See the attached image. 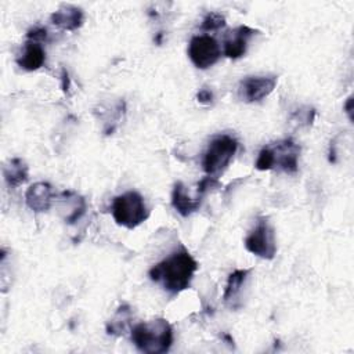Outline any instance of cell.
Returning <instances> with one entry per match:
<instances>
[{"label": "cell", "mask_w": 354, "mask_h": 354, "mask_svg": "<svg viewBox=\"0 0 354 354\" xmlns=\"http://www.w3.org/2000/svg\"><path fill=\"white\" fill-rule=\"evenodd\" d=\"M198 270L196 260L184 248L173 252L170 256L155 264L149 271V278L160 283L170 295H178L185 290Z\"/></svg>", "instance_id": "1"}, {"label": "cell", "mask_w": 354, "mask_h": 354, "mask_svg": "<svg viewBox=\"0 0 354 354\" xmlns=\"http://www.w3.org/2000/svg\"><path fill=\"white\" fill-rule=\"evenodd\" d=\"M134 346L147 354L167 353L173 344V326L166 318H153L131 328Z\"/></svg>", "instance_id": "2"}, {"label": "cell", "mask_w": 354, "mask_h": 354, "mask_svg": "<svg viewBox=\"0 0 354 354\" xmlns=\"http://www.w3.org/2000/svg\"><path fill=\"white\" fill-rule=\"evenodd\" d=\"M111 212L116 224L127 230L138 227L149 217V209L137 191H127L115 196Z\"/></svg>", "instance_id": "3"}, {"label": "cell", "mask_w": 354, "mask_h": 354, "mask_svg": "<svg viewBox=\"0 0 354 354\" xmlns=\"http://www.w3.org/2000/svg\"><path fill=\"white\" fill-rule=\"evenodd\" d=\"M238 149V141L228 134L216 136L207 145L206 152L203 153L202 166L207 176L216 177L223 173Z\"/></svg>", "instance_id": "4"}, {"label": "cell", "mask_w": 354, "mask_h": 354, "mask_svg": "<svg viewBox=\"0 0 354 354\" xmlns=\"http://www.w3.org/2000/svg\"><path fill=\"white\" fill-rule=\"evenodd\" d=\"M245 248L252 254L272 260L277 253V243H275V232L267 218L260 217L257 220L256 227L249 232L245 238Z\"/></svg>", "instance_id": "5"}, {"label": "cell", "mask_w": 354, "mask_h": 354, "mask_svg": "<svg viewBox=\"0 0 354 354\" xmlns=\"http://www.w3.org/2000/svg\"><path fill=\"white\" fill-rule=\"evenodd\" d=\"M221 55L217 40L209 35L194 36L188 44V57L198 69L213 66Z\"/></svg>", "instance_id": "6"}, {"label": "cell", "mask_w": 354, "mask_h": 354, "mask_svg": "<svg viewBox=\"0 0 354 354\" xmlns=\"http://www.w3.org/2000/svg\"><path fill=\"white\" fill-rule=\"evenodd\" d=\"M277 80V76H248L239 83V97L245 102L261 101L274 91Z\"/></svg>", "instance_id": "7"}, {"label": "cell", "mask_w": 354, "mask_h": 354, "mask_svg": "<svg viewBox=\"0 0 354 354\" xmlns=\"http://www.w3.org/2000/svg\"><path fill=\"white\" fill-rule=\"evenodd\" d=\"M274 155V169L278 167L279 170L293 174L297 171V159L300 153V147L290 138L274 142L270 145Z\"/></svg>", "instance_id": "8"}, {"label": "cell", "mask_w": 354, "mask_h": 354, "mask_svg": "<svg viewBox=\"0 0 354 354\" xmlns=\"http://www.w3.org/2000/svg\"><path fill=\"white\" fill-rule=\"evenodd\" d=\"M257 33L256 29L248 25H239L224 40V55L231 59H238L245 55L249 40Z\"/></svg>", "instance_id": "9"}, {"label": "cell", "mask_w": 354, "mask_h": 354, "mask_svg": "<svg viewBox=\"0 0 354 354\" xmlns=\"http://www.w3.org/2000/svg\"><path fill=\"white\" fill-rule=\"evenodd\" d=\"M53 187L48 183L39 181L32 184L25 192V202L28 207L36 213L47 212L51 207L54 199Z\"/></svg>", "instance_id": "10"}, {"label": "cell", "mask_w": 354, "mask_h": 354, "mask_svg": "<svg viewBox=\"0 0 354 354\" xmlns=\"http://www.w3.org/2000/svg\"><path fill=\"white\" fill-rule=\"evenodd\" d=\"M53 25L58 26L62 30H76L84 22V12L80 7L72 4H64L50 17Z\"/></svg>", "instance_id": "11"}, {"label": "cell", "mask_w": 354, "mask_h": 354, "mask_svg": "<svg viewBox=\"0 0 354 354\" xmlns=\"http://www.w3.org/2000/svg\"><path fill=\"white\" fill-rule=\"evenodd\" d=\"M202 203V198L196 196V198H191L187 192H185V187L183 183H176L173 192H171V206L176 209V212L178 214H181L183 217H188L189 214L195 213Z\"/></svg>", "instance_id": "12"}, {"label": "cell", "mask_w": 354, "mask_h": 354, "mask_svg": "<svg viewBox=\"0 0 354 354\" xmlns=\"http://www.w3.org/2000/svg\"><path fill=\"white\" fill-rule=\"evenodd\" d=\"M46 62V51L41 44L36 41H26L22 54L17 58V64L19 68L28 72L37 71Z\"/></svg>", "instance_id": "13"}, {"label": "cell", "mask_w": 354, "mask_h": 354, "mask_svg": "<svg viewBox=\"0 0 354 354\" xmlns=\"http://www.w3.org/2000/svg\"><path fill=\"white\" fill-rule=\"evenodd\" d=\"M3 176L6 183L15 188L21 184L26 183L29 178V167L21 158H12L8 163L3 167Z\"/></svg>", "instance_id": "14"}, {"label": "cell", "mask_w": 354, "mask_h": 354, "mask_svg": "<svg viewBox=\"0 0 354 354\" xmlns=\"http://www.w3.org/2000/svg\"><path fill=\"white\" fill-rule=\"evenodd\" d=\"M133 313L129 304H122L118 307L113 317L106 322V333L112 336H122L130 328Z\"/></svg>", "instance_id": "15"}, {"label": "cell", "mask_w": 354, "mask_h": 354, "mask_svg": "<svg viewBox=\"0 0 354 354\" xmlns=\"http://www.w3.org/2000/svg\"><path fill=\"white\" fill-rule=\"evenodd\" d=\"M249 272H250V270H235L234 272H231L228 275L227 285H225L224 295H223L225 304L235 307L234 301L238 300V296L241 293V289H242Z\"/></svg>", "instance_id": "16"}, {"label": "cell", "mask_w": 354, "mask_h": 354, "mask_svg": "<svg viewBox=\"0 0 354 354\" xmlns=\"http://www.w3.org/2000/svg\"><path fill=\"white\" fill-rule=\"evenodd\" d=\"M61 199L64 202H66V209H69L66 212V216H65V221L68 224H73L76 223L77 220L82 218V216L86 212V201L77 195L76 192L73 191H64L61 194Z\"/></svg>", "instance_id": "17"}, {"label": "cell", "mask_w": 354, "mask_h": 354, "mask_svg": "<svg viewBox=\"0 0 354 354\" xmlns=\"http://www.w3.org/2000/svg\"><path fill=\"white\" fill-rule=\"evenodd\" d=\"M225 18L224 15L218 14V12H209L206 14V17L203 18L202 24H201V29L206 30V32H212V30H218L221 28L225 26Z\"/></svg>", "instance_id": "18"}, {"label": "cell", "mask_w": 354, "mask_h": 354, "mask_svg": "<svg viewBox=\"0 0 354 354\" xmlns=\"http://www.w3.org/2000/svg\"><path fill=\"white\" fill-rule=\"evenodd\" d=\"M314 118H315V109L313 106H301L292 113L290 120L297 123L299 126H308L314 122Z\"/></svg>", "instance_id": "19"}, {"label": "cell", "mask_w": 354, "mask_h": 354, "mask_svg": "<svg viewBox=\"0 0 354 354\" xmlns=\"http://www.w3.org/2000/svg\"><path fill=\"white\" fill-rule=\"evenodd\" d=\"M254 166L260 171H266V170L274 169V155H272V149H271L270 145L264 147L259 152V156L256 159V165Z\"/></svg>", "instance_id": "20"}, {"label": "cell", "mask_w": 354, "mask_h": 354, "mask_svg": "<svg viewBox=\"0 0 354 354\" xmlns=\"http://www.w3.org/2000/svg\"><path fill=\"white\" fill-rule=\"evenodd\" d=\"M220 185L217 177H213V176H207L205 178H202L198 184V189H196V194L199 198H203L206 195V192H209L212 188H217Z\"/></svg>", "instance_id": "21"}, {"label": "cell", "mask_w": 354, "mask_h": 354, "mask_svg": "<svg viewBox=\"0 0 354 354\" xmlns=\"http://www.w3.org/2000/svg\"><path fill=\"white\" fill-rule=\"evenodd\" d=\"M47 36H48L47 29L43 28V26H35V28H32V29H29V30L26 32V37H28L29 41H36V43H39V41L46 40Z\"/></svg>", "instance_id": "22"}, {"label": "cell", "mask_w": 354, "mask_h": 354, "mask_svg": "<svg viewBox=\"0 0 354 354\" xmlns=\"http://www.w3.org/2000/svg\"><path fill=\"white\" fill-rule=\"evenodd\" d=\"M214 100V94L210 88L207 87H202L198 93H196V101L199 104H203V105H210Z\"/></svg>", "instance_id": "23"}, {"label": "cell", "mask_w": 354, "mask_h": 354, "mask_svg": "<svg viewBox=\"0 0 354 354\" xmlns=\"http://www.w3.org/2000/svg\"><path fill=\"white\" fill-rule=\"evenodd\" d=\"M61 88L65 94H69V90H71V77H69V73L65 68L61 69Z\"/></svg>", "instance_id": "24"}, {"label": "cell", "mask_w": 354, "mask_h": 354, "mask_svg": "<svg viewBox=\"0 0 354 354\" xmlns=\"http://www.w3.org/2000/svg\"><path fill=\"white\" fill-rule=\"evenodd\" d=\"M353 102H354L353 95H350V97L346 100L344 105H343V109H344L346 115L348 116V120H350V122H353Z\"/></svg>", "instance_id": "25"}, {"label": "cell", "mask_w": 354, "mask_h": 354, "mask_svg": "<svg viewBox=\"0 0 354 354\" xmlns=\"http://www.w3.org/2000/svg\"><path fill=\"white\" fill-rule=\"evenodd\" d=\"M329 162L335 163L336 162V145L335 141L330 142V149H329Z\"/></svg>", "instance_id": "26"}, {"label": "cell", "mask_w": 354, "mask_h": 354, "mask_svg": "<svg viewBox=\"0 0 354 354\" xmlns=\"http://www.w3.org/2000/svg\"><path fill=\"white\" fill-rule=\"evenodd\" d=\"M155 41H156L158 44H160V41H162V32H159V33H158V36L155 37Z\"/></svg>", "instance_id": "27"}]
</instances>
